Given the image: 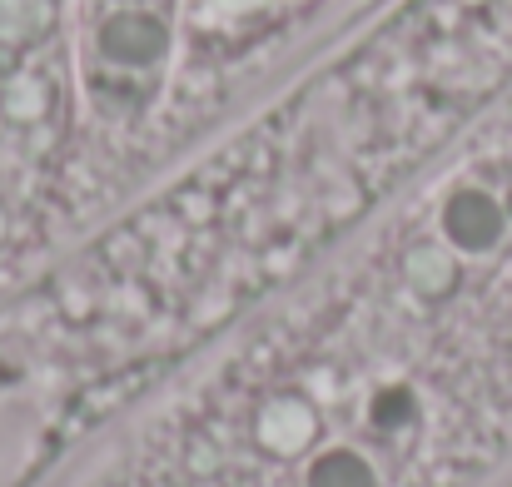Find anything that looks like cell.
I'll use <instances>...</instances> for the list:
<instances>
[{
    "instance_id": "obj_2",
    "label": "cell",
    "mask_w": 512,
    "mask_h": 487,
    "mask_svg": "<svg viewBox=\"0 0 512 487\" xmlns=\"http://www.w3.org/2000/svg\"><path fill=\"white\" fill-rule=\"evenodd\" d=\"M508 234V209L488 189H453L443 204V239L458 254H488Z\"/></svg>"
},
{
    "instance_id": "obj_5",
    "label": "cell",
    "mask_w": 512,
    "mask_h": 487,
    "mask_svg": "<svg viewBox=\"0 0 512 487\" xmlns=\"http://www.w3.org/2000/svg\"><path fill=\"white\" fill-rule=\"evenodd\" d=\"M50 25V0H0V35L5 40H35Z\"/></svg>"
},
{
    "instance_id": "obj_1",
    "label": "cell",
    "mask_w": 512,
    "mask_h": 487,
    "mask_svg": "<svg viewBox=\"0 0 512 487\" xmlns=\"http://www.w3.org/2000/svg\"><path fill=\"white\" fill-rule=\"evenodd\" d=\"M100 55L120 70H150L170 55V25L145 5H120L100 25Z\"/></svg>"
},
{
    "instance_id": "obj_4",
    "label": "cell",
    "mask_w": 512,
    "mask_h": 487,
    "mask_svg": "<svg viewBox=\"0 0 512 487\" xmlns=\"http://www.w3.org/2000/svg\"><path fill=\"white\" fill-rule=\"evenodd\" d=\"M403 274H408V284H413L418 294H428V299L453 289V259H448L443 249H413Z\"/></svg>"
},
{
    "instance_id": "obj_6",
    "label": "cell",
    "mask_w": 512,
    "mask_h": 487,
    "mask_svg": "<svg viewBox=\"0 0 512 487\" xmlns=\"http://www.w3.org/2000/svg\"><path fill=\"white\" fill-rule=\"evenodd\" d=\"M413 388H403V383H388V388H378L373 393V403H368V418H373V428H383V433H393V428H403L408 418H413Z\"/></svg>"
},
{
    "instance_id": "obj_8",
    "label": "cell",
    "mask_w": 512,
    "mask_h": 487,
    "mask_svg": "<svg viewBox=\"0 0 512 487\" xmlns=\"http://www.w3.org/2000/svg\"><path fill=\"white\" fill-rule=\"evenodd\" d=\"M120 5H145V0H120Z\"/></svg>"
},
{
    "instance_id": "obj_7",
    "label": "cell",
    "mask_w": 512,
    "mask_h": 487,
    "mask_svg": "<svg viewBox=\"0 0 512 487\" xmlns=\"http://www.w3.org/2000/svg\"><path fill=\"white\" fill-rule=\"evenodd\" d=\"M309 428H314V423H309V418H304V408H294V403H289V423H279L274 413L264 418V438H269L274 448H284V453H289V448H299V443L309 438Z\"/></svg>"
},
{
    "instance_id": "obj_3",
    "label": "cell",
    "mask_w": 512,
    "mask_h": 487,
    "mask_svg": "<svg viewBox=\"0 0 512 487\" xmlns=\"http://www.w3.org/2000/svg\"><path fill=\"white\" fill-rule=\"evenodd\" d=\"M309 487H378L373 468L353 448H329L309 463Z\"/></svg>"
}]
</instances>
